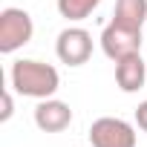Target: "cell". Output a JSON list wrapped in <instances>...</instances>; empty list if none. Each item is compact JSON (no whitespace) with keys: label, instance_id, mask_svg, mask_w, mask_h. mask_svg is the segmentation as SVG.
Listing matches in <instances>:
<instances>
[{"label":"cell","instance_id":"6da1fadb","mask_svg":"<svg viewBox=\"0 0 147 147\" xmlns=\"http://www.w3.org/2000/svg\"><path fill=\"white\" fill-rule=\"evenodd\" d=\"M9 81H12V90L23 98H52L61 87V75L52 63H43V61H35V58H20L12 63L9 69Z\"/></svg>","mask_w":147,"mask_h":147},{"label":"cell","instance_id":"7a4b0ae2","mask_svg":"<svg viewBox=\"0 0 147 147\" xmlns=\"http://www.w3.org/2000/svg\"><path fill=\"white\" fill-rule=\"evenodd\" d=\"M32 35H35V23L26 9L9 6L0 12V52L3 55H12L20 46H26L32 40Z\"/></svg>","mask_w":147,"mask_h":147},{"label":"cell","instance_id":"3957f363","mask_svg":"<svg viewBox=\"0 0 147 147\" xmlns=\"http://www.w3.org/2000/svg\"><path fill=\"white\" fill-rule=\"evenodd\" d=\"M138 136L136 127L115 115H101L90 124V144L92 147H136Z\"/></svg>","mask_w":147,"mask_h":147},{"label":"cell","instance_id":"277c9868","mask_svg":"<svg viewBox=\"0 0 147 147\" xmlns=\"http://www.w3.org/2000/svg\"><path fill=\"white\" fill-rule=\"evenodd\" d=\"M55 55L66 66H84L92 55V35L84 26H66L55 40Z\"/></svg>","mask_w":147,"mask_h":147},{"label":"cell","instance_id":"5b68a950","mask_svg":"<svg viewBox=\"0 0 147 147\" xmlns=\"http://www.w3.org/2000/svg\"><path fill=\"white\" fill-rule=\"evenodd\" d=\"M101 49L110 61H121L127 55H136V52H141V29H130V26L110 20L101 32Z\"/></svg>","mask_w":147,"mask_h":147},{"label":"cell","instance_id":"8992f818","mask_svg":"<svg viewBox=\"0 0 147 147\" xmlns=\"http://www.w3.org/2000/svg\"><path fill=\"white\" fill-rule=\"evenodd\" d=\"M35 124L43 133H63L72 124V107L58 98H43L35 107Z\"/></svg>","mask_w":147,"mask_h":147},{"label":"cell","instance_id":"52a82bcc","mask_svg":"<svg viewBox=\"0 0 147 147\" xmlns=\"http://www.w3.org/2000/svg\"><path fill=\"white\" fill-rule=\"evenodd\" d=\"M144 81H147V63H144L141 52L115 61V84L121 92H138L144 87Z\"/></svg>","mask_w":147,"mask_h":147},{"label":"cell","instance_id":"ba28073f","mask_svg":"<svg viewBox=\"0 0 147 147\" xmlns=\"http://www.w3.org/2000/svg\"><path fill=\"white\" fill-rule=\"evenodd\" d=\"M113 20L130 29H144L147 23V0H115Z\"/></svg>","mask_w":147,"mask_h":147},{"label":"cell","instance_id":"9c48e42d","mask_svg":"<svg viewBox=\"0 0 147 147\" xmlns=\"http://www.w3.org/2000/svg\"><path fill=\"white\" fill-rule=\"evenodd\" d=\"M101 6V0H58V12L66 20H84Z\"/></svg>","mask_w":147,"mask_h":147},{"label":"cell","instance_id":"30bf717a","mask_svg":"<svg viewBox=\"0 0 147 147\" xmlns=\"http://www.w3.org/2000/svg\"><path fill=\"white\" fill-rule=\"evenodd\" d=\"M12 113H15V101H12V92L9 90H3V113H0V121H9L12 118Z\"/></svg>","mask_w":147,"mask_h":147},{"label":"cell","instance_id":"8fae6325","mask_svg":"<svg viewBox=\"0 0 147 147\" xmlns=\"http://www.w3.org/2000/svg\"><path fill=\"white\" fill-rule=\"evenodd\" d=\"M136 124H138V130L147 133V101H141V104L136 107Z\"/></svg>","mask_w":147,"mask_h":147}]
</instances>
